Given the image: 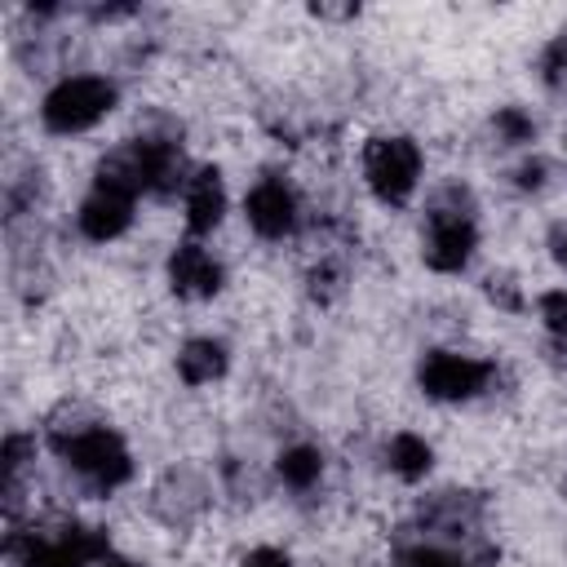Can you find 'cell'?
I'll return each instance as SVG.
<instances>
[{
	"mask_svg": "<svg viewBox=\"0 0 567 567\" xmlns=\"http://www.w3.org/2000/svg\"><path fill=\"white\" fill-rule=\"evenodd\" d=\"M478 204H474V190L461 182V177H447L439 182L430 195H425V217H421V230H416V248H421V261L430 275H465L474 252H478Z\"/></svg>",
	"mask_w": 567,
	"mask_h": 567,
	"instance_id": "1",
	"label": "cell"
},
{
	"mask_svg": "<svg viewBox=\"0 0 567 567\" xmlns=\"http://www.w3.org/2000/svg\"><path fill=\"white\" fill-rule=\"evenodd\" d=\"M120 106V84L115 75H102V71H66L58 75L40 102H35V120L49 137H84L93 133L102 120H111Z\"/></svg>",
	"mask_w": 567,
	"mask_h": 567,
	"instance_id": "2",
	"label": "cell"
},
{
	"mask_svg": "<svg viewBox=\"0 0 567 567\" xmlns=\"http://www.w3.org/2000/svg\"><path fill=\"white\" fill-rule=\"evenodd\" d=\"M359 182L381 208H390V213L408 208L425 182L421 142L412 133H372L359 146Z\"/></svg>",
	"mask_w": 567,
	"mask_h": 567,
	"instance_id": "3",
	"label": "cell"
},
{
	"mask_svg": "<svg viewBox=\"0 0 567 567\" xmlns=\"http://www.w3.org/2000/svg\"><path fill=\"white\" fill-rule=\"evenodd\" d=\"M49 452H53V456L75 474V483L89 487L93 496L120 492V487H128L133 474H137V456H133L128 439H124L111 421H97V425H89V430H80V434H71V439L53 443Z\"/></svg>",
	"mask_w": 567,
	"mask_h": 567,
	"instance_id": "4",
	"label": "cell"
},
{
	"mask_svg": "<svg viewBox=\"0 0 567 567\" xmlns=\"http://www.w3.org/2000/svg\"><path fill=\"white\" fill-rule=\"evenodd\" d=\"M416 390L421 399L443 403V408L474 403L496 390V359L461 350V346H430L416 359Z\"/></svg>",
	"mask_w": 567,
	"mask_h": 567,
	"instance_id": "5",
	"label": "cell"
},
{
	"mask_svg": "<svg viewBox=\"0 0 567 567\" xmlns=\"http://www.w3.org/2000/svg\"><path fill=\"white\" fill-rule=\"evenodd\" d=\"M239 217H244V226H248L261 244H284V239L301 235L306 204H301V190L292 186V177H284V173H261V177L244 190Z\"/></svg>",
	"mask_w": 567,
	"mask_h": 567,
	"instance_id": "6",
	"label": "cell"
},
{
	"mask_svg": "<svg viewBox=\"0 0 567 567\" xmlns=\"http://www.w3.org/2000/svg\"><path fill=\"white\" fill-rule=\"evenodd\" d=\"M164 284L177 301H217L226 292V257L208 239H177L164 252Z\"/></svg>",
	"mask_w": 567,
	"mask_h": 567,
	"instance_id": "7",
	"label": "cell"
},
{
	"mask_svg": "<svg viewBox=\"0 0 567 567\" xmlns=\"http://www.w3.org/2000/svg\"><path fill=\"white\" fill-rule=\"evenodd\" d=\"M230 213V190L217 164H195L186 190H182V230L186 239H213Z\"/></svg>",
	"mask_w": 567,
	"mask_h": 567,
	"instance_id": "8",
	"label": "cell"
},
{
	"mask_svg": "<svg viewBox=\"0 0 567 567\" xmlns=\"http://www.w3.org/2000/svg\"><path fill=\"white\" fill-rule=\"evenodd\" d=\"M133 221H137V199L106 190V186H93V182L75 204V235L84 244H115L133 230Z\"/></svg>",
	"mask_w": 567,
	"mask_h": 567,
	"instance_id": "9",
	"label": "cell"
},
{
	"mask_svg": "<svg viewBox=\"0 0 567 567\" xmlns=\"http://www.w3.org/2000/svg\"><path fill=\"white\" fill-rule=\"evenodd\" d=\"M230 372V346L213 332H190L177 341L173 350V377L186 385V390H208L217 381H226Z\"/></svg>",
	"mask_w": 567,
	"mask_h": 567,
	"instance_id": "10",
	"label": "cell"
},
{
	"mask_svg": "<svg viewBox=\"0 0 567 567\" xmlns=\"http://www.w3.org/2000/svg\"><path fill=\"white\" fill-rule=\"evenodd\" d=\"M381 470H385L390 478H399L403 487L425 483V478L434 474V443H430L421 430L399 425V430H390L385 443H381Z\"/></svg>",
	"mask_w": 567,
	"mask_h": 567,
	"instance_id": "11",
	"label": "cell"
},
{
	"mask_svg": "<svg viewBox=\"0 0 567 567\" xmlns=\"http://www.w3.org/2000/svg\"><path fill=\"white\" fill-rule=\"evenodd\" d=\"M270 474H275V483L288 487L292 496H310V492L323 483V474H328V456H323L319 443L292 439V443H284V447L275 452Z\"/></svg>",
	"mask_w": 567,
	"mask_h": 567,
	"instance_id": "12",
	"label": "cell"
},
{
	"mask_svg": "<svg viewBox=\"0 0 567 567\" xmlns=\"http://www.w3.org/2000/svg\"><path fill=\"white\" fill-rule=\"evenodd\" d=\"M487 128H492L501 151H532V142H536V115L527 106H514V102L496 106L487 115Z\"/></svg>",
	"mask_w": 567,
	"mask_h": 567,
	"instance_id": "13",
	"label": "cell"
},
{
	"mask_svg": "<svg viewBox=\"0 0 567 567\" xmlns=\"http://www.w3.org/2000/svg\"><path fill=\"white\" fill-rule=\"evenodd\" d=\"M478 292H483V301H487L496 315H527V310H532L527 288H523V279H518L514 270H487L483 284H478Z\"/></svg>",
	"mask_w": 567,
	"mask_h": 567,
	"instance_id": "14",
	"label": "cell"
},
{
	"mask_svg": "<svg viewBox=\"0 0 567 567\" xmlns=\"http://www.w3.org/2000/svg\"><path fill=\"white\" fill-rule=\"evenodd\" d=\"M536 323L545 328L549 341H558L567 350V284H554V288H540L536 292Z\"/></svg>",
	"mask_w": 567,
	"mask_h": 567,
	"instance_id": "15",
	"label": "cell"
},
{
	"mask_svg": "<svg viewBox=\"0 0 567 567\" xmlns=\"http://www.w3.org/2000/svg\"><path fill=\"white\" fill-rule=\"evenodd\" d=\"M549 173H554V164L545 159V155H536V151H527L514 168H509V186L518 190V195H540L545 186H549Z\"/></svg>",
	"mask_w": 567,
	"mask_h": 567,
	"instance_id": "16",
	"label": "cell"
},
{
	"mask_svg": "<svg viewBox=\"0 0 567 567\" xmlns=\"http://www.w3.org/2000/svg\"><path fill=\"white\" fill-rule=\"evenodd\" d=\"M540 80L549 93L567 97V31H558L540 53Z\"/></svg>",
	"mask_w": 567,
	"mask_h": 567,
	"instance_id": "17",
	"label": "cell"
},
{
	"mask_svg": "<svg viewBox=\"0 0 567 567\" xmlns=\"http://www.w3.org/2000/svg\"><path fill=\"white\" fill-rule=\"evenodd\" d=\"M235 567H297V558H292L284 545L257 540V545H248V549L235 554Z\"/></svg>",
	"mask_w": 567,
	"mask_h": 567,
	"instance_id": "18",
	"label": "cell"
},
{
	"mask_svg": "<svg viewBox=\"0 0 567 567\" xmlns=\"http://www.w3.org/2000/svg\"><path fill=\"white\" fill-rule=\"evenodd\" d=\"M306 13H310L315 22H354L363 9H359V4H310Z\"/></svg>",
	"mask_w": 567,
	"mask_h": 567,
	"instance_id": "19",
	"label": "cell"
},
{
	"mask_svg": "<svg viewBox=\"0 0 567 567\" xmlns=\"http://www.w3.org/2000/svg\"><path fill=\"white\" fill-rule=\"evenodd\" d=\"M93 567H142V563H137L133 554H120V549H106V554H102V558H97Z\"/></svg>",
	"mask_w": 567,
	"mask_h": 567,
	"instance_id": "20",
	"label": "cell"
},
{
	"mask_svg": "<svg viewBox=\"0 0 567 567\" xmlns=\"http://www.w3.org/2000/svg\"><path fill=\"white\" fill-rule=\"evenodd\" d=\"M563 155H567V137H563Z\"/></svg>",
	"mask_w": 567,
	"mask_h": 567,
	"instance_id": "21",
	"label": "cell"
}]
</instances>
